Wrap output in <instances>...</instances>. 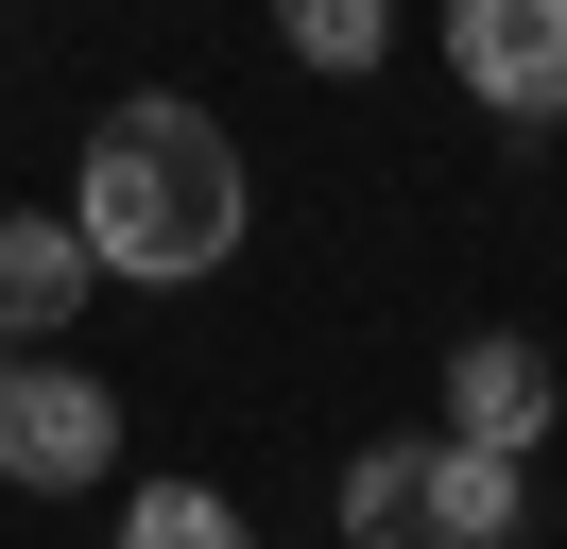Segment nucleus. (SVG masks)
Masks as SVG:
<instances>
[{
  "mask_svg": "<svg viewBox=\"0 0 567 549\" xmlns=\"http://www.w3.org/2000/svg\"><path fill=\"white\" fill-rule=\"evenodd\" d=\"M121 532H138V549H207L224 498H207V480H138V498H121Z\"/></svg>",
  "mask_w": 567,
  "mask_h": 549,
  "instance_id": "9",
  "label": "nucleus"
},
{
  "mask_svg": "<svg viewBox=\"0 0 567 549\" xmlns=\"http://www.w3.org/2000/svg\"><path fill=\"white\" fill-rule=\"evenodd\" d=\"M104 464H121L104 377H70V361H0V480H18V498H104Z\"/></svg>",
  "mask_w": 567,
  "mask_h": 549,
  "instance_id": "2",
  "label": "nucleus"
},
{
  "mask_svg": "<svg viewBox=\"0 0 567 549\" xmlns=\"http://www.w3.org/2000/svg\"><path fill=\"white\" fill-rule=\"evenodd\" d=\"M447 429L498 446V464H533V429H550V361H533L516 327H482V343L447 361Z\"/></svg>",
  "mask_w": 567,
  "mask_h": 549,
  "instance_id": "5",
  "label": "nucleus"
},
{
  "mask_svg": "<svg viewBox=\"0 0 567 549\" xmlns=\"http://www.w3.org/2000/svg\"><path fill=\"white\" fill-rule=\"evenodd\" d=\"M447 69L498 121H567V0H447Z\"/></svg>",
  "mask_w": 567,
  "mask_h": 549,
  "instance_id": "3",
  "label": "nucleus"
},
{
  "mask_svg": "<svg viewBox=\"0 0 567 549\" xmlns=\"http://www.w3.org/2000/svg\"><path fill=\"white\" fill-rule=\"evenodd\" d=\"M86 292H104V258H86L70 206H0V343H52Z\"/></svg>",
  "mask_w": 567,
  "mask_h": 549,
  "instance_id": "4",
  "label": "nucleus"
},
{
  "mask_svg": "<svg viewBox=\"0 0 567 549\" xmlns=\"http://www.w3.org/2000/svg\"><path fill=\"white\" fill-rule=\"evenodd\" d=\"M276 34H292V69H379L395 0H276Z\"/></svg>",
  "mask_w": 567,
  "mask_h": 549,
  "instance_id": "8",
  "label": "nucleus"
},
{
  "mask_svg": "<svg viewBox=\"0 0 567 549\" xmlns=\"http://www.w3.org/2000/svg\"><path fill=\"white\" fill-rule=\"evenodd\" d=\"M0 361H18V343H0Z\"/></svg>",
  "mask_w": 567,
  "mask_h": 549,
  "instance_id": "10",
  "label": "nucleus"
},
{
  "mask_svg": "<svg viewBox=\"0 0 567 549\" xmlns=\"http://www.w3.org/2000/svg\"><path fill=\"white\" fill-rule=\"evenodd\" d=\"M430 532H447V549H482V532H516V464L447 429V464H430Z\"/></svg>",
  "mask_w": 567,
  "mask_h": 549,
  "instance_id": "7",
  "label": "nucleus"
},
{
  "mask_svg": "<svg viewBox=\"0 0 567 549\" xmlns=\"http://www.w3.org/2000/svg\"><path fill=\"white\" fill-rule=\"evenodd\" d=\"M70 224H86V258H104L121 292H189V274H224V258H241L258 172H241V137H224L207 103L138 86V103H104V137H86Z\"/></svg>",
  "mask_w": 567,
  "mask_h": 549,
  "instance_id": "1",
  "label": "nucleus"
},
{
  "mask_svg": "<svg viewBox=\"0 0 567 549\" xmlns=\"http://www.w3.org/2000/svg\"><path fill=\"white\" fill-rule=\"evenodd\" d=\"M430 464H447V429H395V446H361V464H344V532H361V549L430 532Z\"/></svg>",
  "mask_w": 567,
  "mask_h": 549,
  "instance_id": "6",
  "label": "nucleus"
}]
</instances>
